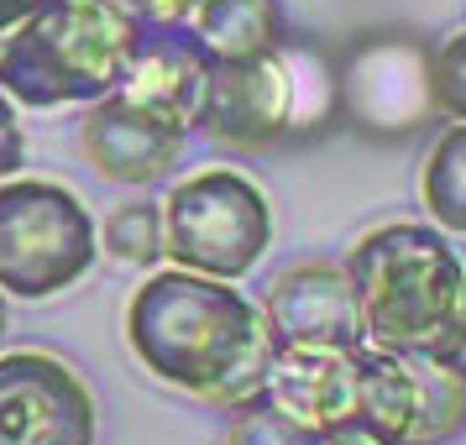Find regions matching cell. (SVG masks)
<instances>
[{
  "mask_svg": "<svg viewBox=\"0 0 466 445\" xmlns=\"http://www.w3.org/2000/svg\"><path fill=\"white\" fill-rule=\"evenodd\" d=\"M121 5H131L147 26H184L194 0H121Z\"/></svg>",
  "mask_w": 466,
  "mask_h": 445,
  "instance_id": "ffe728a7",
  "label": "cell"
},
{
  "mask_svg": "<svg viewBox=\"0 0 466 445\" xmlns=\"http://www.w3.org/2000/svg\"><path fill=\"white\" fill-rule=\"evenodd\" d=\"M184 26L210 58H252L283 47L278 0H194Z\"/></svg>",
  "mask_w": 466,
  "mask_h": 445,
  "instance_id": "4fadbf2b",
  "label": "cell"
},
{
  "mask_svg": "<svg viewBox=\"0 0 466 445\" xmlns=\"http://www.w3.org/2000/svg\"><path fill=\"white\" fill-rule=\"evenodd\" d=\"M294 68L283 53H252V58H210V79L199 95L194 131L220 152L252 157L289 137L294 126Z\"/></svg>",
  "mask_w": 466,
  "mask_h": 445,
  "instance_id": "8992f818",
  "label": "cell"
},
{
  "mask_svg": "<svg viewBox=\"0 0 466 445\" xmlns=\"http://www.w3.org/2000/svg\"><path fill=\"white\" fill-rule=\"evenodd\" d=\"M430 100H435L441 116L466 121V32L445 37L430 53Z\"/></svg>",
  "mask_w": 466,
  "mask_h": 445,
  "instance_id": "ac0fdd59",
  "label": "cell"
},
{
  "mask_svg": "<svg viewBox=\"0 0 466 445\" xmlns=\"http://www.w3.org/2000/svg\"><path fill=\"white\" fill-rule=\"evenodd\" d=\"M409 424H414V378H409V361L399 351L372 346V340H357L346 351V388H340V409L325 435L403 445Z\"/></svg>",
  "mask_w": 466,
  "mask_h": 445,
  "instance_id": "30bf717a",
  "label": "cell"
},
{
  "mask_svg": "<svg viewBox=\"0 0 466 445\" xmlns=\"http://www.w3.org/2000/svg\"><path fill=\"white\" fill-rule=\"evenodd\" d=\"M157 205H163V257L173 268L241 283L273 247V205L236 168L189 173Z\"/></svg>",
  "mask_w": 466,
  "mask_h": 445,
  "instance_id": "5b68a950",
  "label": "cell"
},
{
  "mask_svg": "<svg viewBox=\"0 0 466 445\" xmlns=\"http://www.w3.org/2000/svg\"><path fill=\"white\" fill-rule=\"evenodd\" d=\"M127 346L157 382L215 409H241L268 382L273 330L262 304L226 278L163 268L131 294Z\"/></svg>",
  "mask_w": 466,
  "mask_h": 445,
  "instance_id": "6da1fadb",
  "label": "cell"
},
{
  "mask_svg": "<svg viewBox=\"0 0 466 445\" xmlns=\"http://www.w3.org/2000/svg\"><path fill=\"white\" fill-rule=\"evenodd\" d=\"M100 257V226L53 178H0V294L53 298L85 283Z\"/></svg>",
  "mask_w": 466,
  "mask_h": 445,
  "instance_id": "277c9868",
  "label": "cell"
},
{
  "mask_svg": "<svg viewBox=\"0 0 466 445\" xmlns=\"http://www.w3.org/2000/svg\"><path fill=\"white\" fill-rule=\"evenodd\" d=\"M26 163V137L22 121H16V100L0 89V178H16Z\"/></svg>",
  "mask_w": 466,
  "mask_h": 445,
  "instance_id": "d6986e66",
  "label": "cell"
},
{
  "mask_svg": "<svg viewBox=\"0 0 466 445\" xmlns=\"http://www.w3.org/2000/svg\"><path fill=\"white\" fill-rule=\"evenodd\" d=\"M89 382L47 351H0V445H95Z\"/></svg>",
  "mask_w": 466,
  "mask_h": 445,
  "instance_id": "52a82bcc",
  "label": "cell"
},
{
  "mask_svg": "<svg viewBox=\"0 0 466 445\" xmlns=\"http://www.w3.org/2000/svg\"><path fill=\"white\" fill-rule=\"evenodd\" d=\"M315 445H372V440H346V435H315Z\"/></svg>",
  "mask_w": 466,
  "mask_h": 445,
  "instance_id": "603a6c76",
  "label": "cell"
},
{
  "mask_svg": "<svg viewBox=\"0 0 466 445\" xmlns=\"http://www.w3.org/2000/svg\"><path fill=\"white\" fill-rule=\"evenodd\" d=\"M5 330H11V304H5V294H0V351H5Z\"/></svg>",
  "mask_w": 466,
  "mask_h": 445,
  "instance_id": "7402d4cb",
  "label": "cell"
},
{
  "mask_svg": "<svg viewBox=\"0 0 466 445\" xmlns=\"http://www.w3.org/2000/svg\"><path fill=\"white\" fill-rule=\"evenodd\" d=\"M43 0H0V32H11L16 22H26Z\"/></svg>",
  "mask_w": 466,
  "mask_h": 445,
  "instance_id": "44dd1931",
  "label": "cell"
},
{
  "mask_svg": "<svg viewBox=\"0 0 466 445\" xmlns=\"http://www.w3.org/2000/svg\"><path fill=\"white\" fill-rule=\"evenodd\" d=\"M79 147L106 184L147 189V184H163L173 163L184 157V126H173L168 116L137 106L121 89H110V95L85 106Z\"/></svg>",
  "mask_w": 466,
  "mask_h": 445,
  "instance_id": "ba28073f",
  "label": "cell"
},
{
  "mask_svg": "<svg viewBox=\"0 0 466 445\" xmlns=\"http://www.w3.org/2000/svg\"><path fill=\"white\" fill-rule=\"evenodd\" d=\"M231 445H315V430H304L294 414H283L273 399H247L231 409Z\"/></svg>",
  "mask_w": 466,
  "mask_h": 445,
  "instance_id": "e0dca14e",
  "label": "cell"
},
{
  "mask_svg": "<svg viewBox=\"0 0 466 445\" xmlns=\"http://www.w3.org/2000/svg\"><path fill=\"white\" fill-rule=\"evenodd\" d=\"M142 43L147 22L121 0H43L0 32V89L32 110L89 106L121 89Z\"/></svg>",
  "mask_w": 466,
  "mask_h": 445,
  "instance_id": "3957f363",
  "label": "cell"
},
{
  "mask_svg": "<svg viewBox=\"0 0 466 445\" xmlns=\"http://www.w3.org/2000/svg\"><path fill=\"white\" fill-rule=\"evenodd\" d=\"M414 378V424L403 445H451L466 430V361L441 351H409Z\"/></svg>",
  "mask_w": 466,
  "mask_h": 445,
  "instance_id": "5bb4252c",
  "label": "cell"
},
{
  "mask_svg": "<svg viewBox=\"0 0 466 445\" xmlns=\"http://www.w3.org/2000/svg\"><path fill=\"white\" fill-rule=\"evenodd\" d=\"M461 361H466V288H461Z\"/></svg>",
  "mask_w": 466,
  "mask_h": 445,
  "instance_id": "cb8c5ba5",
  "label": "cell"
},
{
  "mask_svg": "<svg viewBox=\"0 0 466 445\" xmlns=\"http://www.w3.org/2000/svg\"><path fill=\"white\" fill-rule=\"evenodd\" d=\"M346 278L357 288L361 336L382 351H441L461 357V288L466 268L435 226L393 220L367 231L346 252Z\"/></svg>",
  "mask_w": 466,
  "mask_h": 445,
  "instance_id": "7a4b0ae2",
  "label": "cell"
},
{
  "mask_svg": "<svg viewBox=\"0 0 466 445\" xmlns=\"http://www.w3.org/2000/svg\"><path fill=\"white\" fill-rule=\"evenodd\" d=\"M420 194L441 231L466 236V121L445 126L441 142L430 147L424 173H420Z\"/></svg>",
  "mask_w": 466,
  "mask_h": 445,
  "instance_id": "9a60e30c",
  "label": "cell"
},
{
  "mask_svg": "<svg viewBox=\"0 0 466 445\" xmlns=\"http://www.w3.org/2000/svg\"><path fill=\"white\" fill-rule=\"evenodd\" d=\"M100 252H110L127 268H152L163 262V205L142 199V205H121L100 231Z\"/></svg>",
  "mask_w": 466,
  "mask_h": 445,
  "instance_id": "2e32d148",
  "label": "cell"
},
{
  "mask_svg": "<svg viewBox=\"0 0 466 445\" xmlns=\"http://www.w3.org/2000/svg\"><path fill=\"white\" fill-rule=\"evenodd\" d=\"M205 79H210V53L194 43L189 32H152L147 26V43L142 53L131 58L127 79H121V95H131L137 106L168 116L173 126H194L199 116V95H205Z\"/></svg>",
  "mask_w": 466,
  "mask_h": 445,
  "instance_id": "8fae6325",
  "label": "cell"
},
{
  "mask_svg": "<svg viewBox=\"0 0 466 445\" xmlns=\"http://www.w3.org/2000/svg\"><path fill=\"white\" fill-rule=\"evenodd\" d=\"M346 351H319V346H283V340H273L262 399H273L304 430L325 435L330 420H336V409H340V388H346Z\"/></svg>",
  "mask_w": 466,
  "mask_h": 445,
  "instance_id": "7c38bea8",
  "label": "cell"
},
{
  "mask_svg": "<svg viewBox=\"0 0 466 445\" xmlns=\"http://www.w3.org/2000/svg\"><path fill=\"white\" fill-rule=\"evenodd\" d=\"M262 319L273 340L283 346H319V351H346L361 336L357 288L340 262H299L278 273L262 294Z\"/></svg>",
  "mask_w": 466,
  "mask_h": 445,
  "instance_id": "9c48e42d",
  "label": "cell"
}]
</instances>
